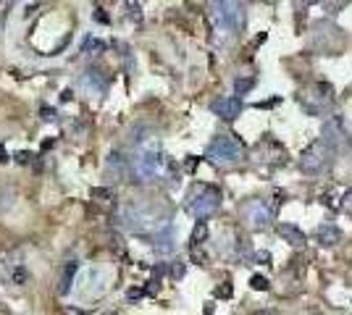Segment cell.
Returning a JSON list of instances; mask_svg holds the SVG:
<instances>
[{
	"label": "cell",
	"instance_id": "44dd1931",
	"mask_svg": "<svg viewBox=\"0 0 352 315\" xmlns=\"http://www.w3.org/2000/svg\"><path fill=\"white\" fill-rule=\"evenodd\" d=\"M32 158H34V155H32L29 150H18V153H16V160H18V163H24V165H26V163H32Z\"/></svg>",
	"mask_w": 352,
	"mask_h": 315
},
{
	"label": "cell",
	"instance_id": "d6986e66",
	"mask_svg": "<svg viewBox=\"0 0 352 315\" xmlns=\"http://www.w3.org/2000/svg\"><path fill=\"white\" fill-rule=\"evenodd\" d=\"M89 194H92L95 200H105V202H108L110 197H113V192H110V189H105V187H95V189H92Z\"/></svg>",
	"mask_w": 352,
	"mask_h": 315
},
{
	"label": "cell",
	"instance_id": "52a82bcc",
	"mask_svg": "<svg viewBox=\"0 0 352 315\" xmlns=\"http://www.w3.org/2000/svg\"><path fill=\"white\" fill-rule=\"evenodd\" d=\"M213 113L224 121H234V118L242 113V100L239 97H221L218 103H213Z\"/></svg>",
	"mask_w": 352,
	"mask_h": 315
},
{
	"label": "cell",
	"instance_id": "4316f807",
	"mask_svg": "<svg viewBox=\"0 0 352 315\" xmlns=\"http://www.w3.org/2000/svg\"><path fill=\"white\" fill-rule=\"evenodd\" d=\"M71 95H74V92H71V89H66V92H61V100H63V103H69V100H71Z\"/></svg>",
	"mask_w": 352,
	"mask_h": 315
},
{
	"label": "cell",
	"instance_id": "ac0fdd59",
	"mask_svg": "<svg viewBox=\"0 0 352 315\" xmlns=\"http://www.w3.org/2000/svg\"><path fill=\"white\" fill-rule=\"evenodd\" d=\"M250 286H253L255 292H268V286H271V284H268L265 276H253V279H250Z\"/></svg>",
	"mask_w": 352,
	"mask_h": 315
},
{
	"label": "cell",
	"instance_id": "7c38bea8",
	"mask_svg": "<svg viewBox=\"0 0 352 315\" xmlns=\"http://www.w3.org/2000/svg\"><path fill=\"white\" fill-rule=\"evenodd\" d=\"M82 84L85 87H92L95 92H103L108 87V79L103 77V71H97V69H89L85 77H82Z\"/></svg>",
	"mask_w": 352,
	"mask_h": 315
},
{
	"label": "cell",
	"instance_id": "e0dca14e",
	"mask_svg": "<svg viewBox=\"0 0 352 315\" xmlns=\"http://www.w3.org/2000/svg\"><path fill=\"white\" fill-rule=\"evenodd\" d=\"M255 87V77H242V79H237L234 81V89H237V95H247L250 89Z\"/></svg>",
	"mask_w": 352,
	"mask_h": 315
},
{
	"label": "cell",
	"instance_id": "7a4b0ae2",
	"mask_svg": "<svg viewBox=\"0 0 352 315\" xmlns=\"http://www.w3.org/2000/svg\"><path fill=\"white\" fill-rule=\"evenodd\" d=\"M331 155H334V150H329L321 140L310 142L300 155V171L308 173V176L323 173V168H329V163H331Z\"/></svg>",
	"mask_w": 352,
	"mask_h": 315
},
{
	"label": "cell",
	"instance_id": "9c48e42d",
	"mask_svg": "<svg viewBox=\"0 0 352 315\" xmlns=\"http://www.w3.org/2000/svg\"><path fill=\"white\" fill-rule=\"evenodd\" d=\"M247 221L253 229H268V224H271V210L265 205H253L247 213Z\"/></svg>",
	"mask_w": 352,
	"mask_h": 315
},
{
	"label": "cell",
	"instance_id": "d4e9b609",
	"mask_svg": "<svg viewBox=\"0 0 352 315\" xmlns=\"http://www.w3.org/2000/svg\"><path fill=\"white\" fill-rule=\"evenodd\" d=\"M321 202H326V205H329L331 210H339V202H334V197H331V194H326V197H321Z\"/></svg>",
	"mask_w": 352,
	"mask_h": 315
},
{
	"label": "cell",
	"instance_id": "ffe728a7",
	"mask_svg": "<svg viewBox=\"0 0 352 315\" xmlns=\"http://www.w3.org/2000/svg\"><path fill=\"white\" fill-rule=\"evenodd\" d=\"M11 279H13V284H24V281H26V271H24V265H16V268H13Z\"/></svg>",
	"mask_w": 352,
	"mask_h": 315
},
{
	"label": "cell",
	"instance_id": "603a6c76",
	"mask_svg": "<svg viewBox=\"0 0 352 315\" xmlns=\"http://www.w3.org/2000/svg\"><path fill=\"white\" fill-rule=\"evenodd\" d=\"M171 276H174V279H181V276H184V265L181 263H174L171 265Z\"/></svg>",
	"mask_w": 352,
	"mask_h": 315
},
{
	"label": "cell",
	"instance_id": "5b68a950",
	"mask_svg": "<svg viewBox=\"0 0 352 315\" xmlns=\"http://www.w3.org/2000/svg\"><path fill=\"white\" fill-rule=\"evenodd\" d=\"M210 16H213V21H216L218 29L234 32L242 26V5H237V3H213Z\"/></svg>",
	"mask_w": 352,
	"mask_h": 315
},
{
	"label": "cell",
	"instance_id": "ba28073f",
	"mask_svg": "<svg viewBox=\"0 0 352 315\" xmlns=\"http://www.w3.org/2000/svg\"><path fill=\"white\" fill-rule=\"evenodd\" d=\"M153 247H155V252H158V255H171L174 249H176V242H174V229H171V226H163V229L158 231V234H155Z\"/></svg>",
	"mask_w": 352,
	"mask_h": 315
},
{
	"label": "cell",
	"instance_id": "cb8c5ba5",
	"mask_svg": "<svg viewBox=\"0 0 352 315\" xmlns=\"http://www.w3.org/2000/svg\"><path fill=\"white\" fill-rule=\"evenodd\" d=\"M216 297H231V284H224V286H221V289H216Z\"/></svg>",
	"mask_w": 352,
	"mask_h": 315
},
{
	"label": "cell",
	"instance_id": "7402d4cb",
	"mask_svg": "<svg viewBox=\"0 0 352 315\" xmlns=\"http://www.w3.org/2000/svg\"><path fill=\"white\" fill-rule=\"evenodd\" d=\"M40 116H42V121H55V110H53V108H48V105L40 108Z\"/></svg>",
	"mask_w": 352,
	"mask_h": 315
},
{
	"label": "cell",
	"instance_id": "8992f818",
	"mask_svg": "<svg viewBox=\"0 0 352 315\" xmlns=\"http://www.w3.org/2000/svg\"><path fill=\"white\" fill-rule=\"evenodd\" d=\"M321 142L326 145L329 150H334V147H339L342 142H345V124H342L339 116L329 118V121L323 124V137H321Z\"/></svg>",
	"mask_w": 352,
	"mask_h": 315
},
{
	"label": "cell",
	"instance_id": "30bf717a",
	"mask_svg": "<svg viewBox=\"0 0 352 315\" xmlns=\"http://www.w3.org/2000/svg\"><path fill=\"white\" fill-rule=\"evenodd\" d=\"M316 239L323 244V247H334V244H339L342 242V231L337 229V226H318V231H316Z\"/></svg>",
	"mask_w": 352,
	"mask_h": 315
},
{
	"label": "cell",
	"instance_id": "9a60e30c",
	"mask_svg": "<svg viewBox=\"0 0 352 315\" xmlns=\"http://www.w3.org/2000/svg\"><path fill=\"white\" fill-rule=\"evenodd\" d=\"M205 239H208V226H205V221H197L194 229H192V242L194 244H202Z\"/></svg>",
	"mask_w": 352,
	"mask_h": 315
},
{
	"label": "cell",
	"instance_id": "f1b7e54d",
	"mask_svg": "<svg viewBox=\"0 0 352 315\" xmlns=\"http://www.w3.org/2000/svg\"><path fill=\"white\" fill-rule=\"evenodd\" d=\"M129 297H132V300H137V297H142V289H132V292H129Z\"/></svg>",
	"mask_w": 352,
	"mask_h": 315
},
{
	"label": "cell",
	"instance_id": "277c9868",
	"mask_svg": "<svg viewBox=\"0 0 352 315\" xmlns=\"http://www.w3.org/2000/svg\"><path fill=\"white\" fill-rule=\"evenodd\" d=\"M208 158L216 163H237L242 160V145L231 137H216L210 145H208Z\"/></svg>",
	"mask_w": 352,
	"mask_h": 315
},
{
	"label": "cell",
	"instance_id": "8fae6325",
	"mask_svg": "<svg viewBox=\"0 0 352 315\" xmlns=\"http://www.w3.org/2000/svg\"><path fill=\"white\" fill-rule=\"evenodd\" d=\"M279 236L284 239V242L294 244V247L305 244V234H302V229H300V226H294V224H281V226H279Z\"/></svg>",
	"mask_w": 352,
	"mask_h": 315
},
{
	"label": "cell",
	"instance_id": "5bb4252c",
	"mask_svg": "<svg viewBox=\"0 0 352 315\" xmlns=\"http://www.w3.org/2000/svg\"><path fill=\"white\" fill-rule=\"evenodd\" d=\"M105 165H108V171L124 173V168H126V160H124V155H121V153H110V155H108V160H105Z\"/></svg>",
	"mask_w": 352,
	"mask_h": 315
},
{
	"label": "cell",
	"instance_id": "f546056e",
	"mask_svg": "<svg viewBox=\"0 0 352 315\" xmlns=\"http://www.w3.org/2000/svg\"><path fill=\"white\" fill-rule=\"evenodd\" d=\"M194 165H197V160H194V158H189V160H187V171H192Z\"/></svg>",
	"mask_w": 352,
	"mask_h": 315
},
{
	"label": "cell",
	"instance_id": "4fadbf2b",
	"mask_svg": "<svg viewBox=\"0 0 352 315\" xmlns=\"http://www.w3.org/2000/svg\"><path fill=\"white\" fill-rule=\"evenodd\" d=\"M77 271H79L77 263H66V268H63V273H61V284H58V292H61V294H69V292H71V284H74V276H77Z\"/></svg>",
	"mask_w": 352,
	"mask_h": 315
},
{
	"label": "cell",
	"instance_id": "3957f363",
	"mask_svg": "<svg viewBox=\"0 0 352 315\" xmlns=\"http://www.w3.org/2000/svg\"><path fill=\"white\" fill-rule=\"evenodd\" d=\"M218 205H221L218 189H213V187H200V189H194L192 197L187 200V213H189L192 218L202 221V218L213 216V213L218 210Z\"/></svg>",
	"mask_w": 352,
	"mask_h": 315
},
{
	"label": "cell",
	"instance_id": "2e32d148",
	"mask_svg": "<svg viewBox=\"0 0 352 315\" xmlns=\"http://www.w3.org/2000/svg\"><path fill=\"white\" fill-rule=\"evenodd\" d=\"M82 50H85V53H92V55H97V53H103V50H105V42L95 40V37H87L85 45H82Z\"/></svg>",
	"mask_w": 352,
	"mask_h": 315
},
{
	"label": "cell",
	"instance_id": "484cf974",
	"mask_svg": "<svg viewBox=\"0 0 352 315\" xmlns=\"http://www.w3.org/2000/svg\"><path fill=\"white\" fill-rule=\"evenodd\" d=\"M95 21H100V24H108L110 18H108V13H103V11L97 8V11H95Z\"/></svg>",
	"mask_w": 352,
	"mask_h": 315
},
{
	"label": "cell",
	"instance_id": "83f0119b",
	"mask_svg": "<svg viewBox=\"0 0 352 315\" xmlns=\"http://www.w3.org/2000/svg\"><path fill=\"white\" fill-rule=\"evenodd\" d=\"M5 160H8V153H5V147L0 145V163H5Z\"/></svg>",
	"mask_w": 352,
	"mask_h": 315
},
{
	"label": "cell",
	"instance_id": "6da1fadb",
	"mask_svg": "<svg viewBox=\"0 0 352 315\" xmlns=\"http://www.w3.org/2000/svg\"><path fill=\"white\" fill-rule=\"evenodd\" d=\"M169 158H166L161 150H140L134 158V173L140 176L142 181H150V179H158L169 171Z\"/></svg>",
	"mask_w": 352,
	"mask_h": 315
}]
</instances>
